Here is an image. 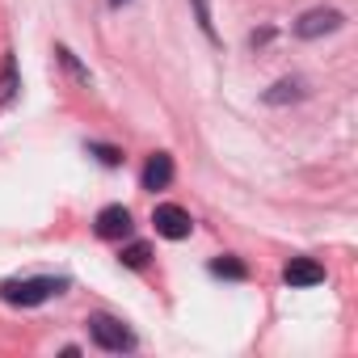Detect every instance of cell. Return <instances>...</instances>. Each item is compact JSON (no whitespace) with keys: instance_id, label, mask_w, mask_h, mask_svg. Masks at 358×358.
Instances as JSON below:
<instances>
[{"instance_id":"5bb4252c","label":"cell","mask_w":358,"mask_h":358,"mask_svg":"<svg viewBox=\"0 0 358 358\" xmlns=\"http://www.w3.org/2000/svg\"><path fill=\"white\" fill-rule=\"evenodd\" d=\"M110 5H127V0H110Z\"/></svg>"},{"instance_id":"8fae6325","label":"cell","mask_w":358,"mask_h":358,"mask_svg":"<svg viewBox=\"0 0 358 358\" xmlns=\"http://www.w3.org/2000/svg\"><path fill=\"white\" fill-rule=\"evenodd\" d=\"M287 97H299V85L295 80H282V85H274V93H266V101H287Z\"/></svg>"},{"instance_id":"ba28073f","label":"cell","mask_w":358,"mask_h":358,"mask_svg":"<svg viewBox=\"0 0 358 358\" xmlns=\"http://www.w3.org/2000/svg\"><path fill=\"white\" fill-rule=\"evenodd\" d=\"M211 274H220V278H249V266L236 262V257H215L211 262Z\"/></svg>"},{"instance_id":"4fadbf2b","label":"cell","mask_w":358,"mask_h":358,"mask_svg":"<svg viewBox=\"0 0 358 358\" xmlns=\"http://www.w3.org/2000/svg\"><path fill=\"white\" fill-rule=\"evenodd\" d=\"M13 89H17V76H13V55L5 59V76H0V97H13Z\"/></svg>"},{"instance_id":"277c9868","label":"cell","mask_w":358,"mask_h":358,"mask_svg":"<svg viewBox=\"0 0 358 358\" xmlns=\"http://www.w3.org/2000/svg\"><path fill=\"white\" fill-rule=\"evenodd\" d=\"M337 26H341V13L337 9H312V13H303L295 22V34L299 38H320V34H333Z\"/></svg>"},{"instance_id":"7a4b0ae2","label":"cell","mask_w":358,"mask_h":358,"mask_svg":"<svg viewBox=\"0 0 358 358\" xmlns=\"http://www.w3.org/2000/svg\"><path fill=\"white\" fill-rule=\"evenodd\" d=\"M89 337H93L101 350H110V354H122V350L135 345L131 329H127L122 320H114V316H89Z\"/></svg>"},{"instance_id":"9c48e42d","label":"cell","mask_w":358,"mask_h":358,"mask_svg":"<svg viewBox=\"0 0 358 358\" xmlns=\"http://www.w3.org/2000/svg\"><path fill=\"white\" fill-rule=\"evenodd\" d=\"M118 257H122V266H131V270H143V266H148V257H152V249H148V245H127Z\"/></svg>"},{"instance_id":"30bf717a","label":"cell","mask_w":358,"mask_h":358,"mask_svg":"<svg viewBox=\"0 0 358 358\" xmlns=\"http://www.w3.org/2000/svg\"><path fill=\"white\" fill-rule=\"evenodd\" d=\"M89 152H93L101 164H110V169H114V164H122V152H118V148H106V143H89Z\"/></svg>"},{"instance_id":"5b68a950","label":"cell","mask_w":358,"mask_h":358,"mask_svg":"<svg viewBox=\"0 0 358 358\" xmlns=\"http://www.w3.org/2000/svg\"><path fill=\"white\" fill-rule=\"evenodd\" d=\"M131 211L127 207H106L101 215H97V236L101 241H122V236H131Z\"/></svg>"},{"instance_id":"6da1fadb","label":"cell","mask_w":358,"mask_h":358,"mask_svg":"<svg viewBox=\"0 0 358 358\" xmlns=\"http://www.w3.org/2000/svg\"><path fill=\"white\" fill-rule=\"evenodd\" d=\"M59 291H64V278H9V282H0V299L13 308H38Z\"/></svg>"},{"instance_id":"7c38bea8","label":"cell","mask_w":358,"mask_h":358,"mask_svg":"<svg viewBox=\"0 0 358 358\" xmlns=\"http://www.w3.org/2000/svg\"><path fill=\"white\" fill-rule=\"evenodd\" d=\"M194 17H199V26L215 38V22H211V5H207V0H194Z\"/></svg>"},{"instance_id":"3957f363","label":"cell","mask_w":358,"mask_h":358,"mask_svg":"<svg viewBox=\"0 0 358 358\" xmlns=\"http://www.w3.org/2000/svg\"><path fill=\"white\" fill-rule=\"evenodd\" d=\"M152 224H156V232L164 236V241H186L190 236V211H182L177 203H160L156 211H152Z\"/></svg>"},{"instance_id":"52a82bcc","label":"cell","mask_w":358,"mask_h":358,"mask_svg":"<svg viewBox=\"0 0 358 358\" xmlns=\"http://www.w3.org/2000/svg\"><path fill=\"white\" fill-rule=\"evenodd\" d=\"M173 182V156L169 152H152L143 164V190H164Z\"/></svg>"},{"instance_id":"8992f818","label":"cell","mask_w":358,"mask_h":358,"mask_svg":"<svg viewBox=\"0 0 358 358\" xmlns=\"http://www.w3.org/2000/svg\"><path fill=\"white\" fill-rule=\"evenodd\" d=\"M282 278L291 287H316V282H324V266L312 262V257H291L287 270H282Z\"/></svg>"}]
</instances>
